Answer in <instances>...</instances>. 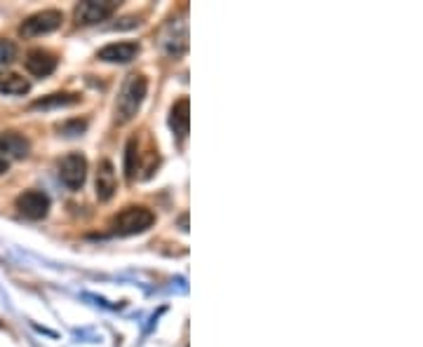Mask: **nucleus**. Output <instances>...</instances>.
I'll use <instances>...</instances> for the list:
<instances>
[{
    "instance_id": "nucleus-16",
    "label": "nucleus",
    "mask_w": 423,
    "mask_h": 347,
    "mask_svg": "<svg viewBox=\"0 0 423 347\" xmlns=\"http://www.w3.org/2000/svg\"><path fill=\"white\" fill-rule=\"evenodd\" d=\"M87 127V122L85 120H73V122H66V125H61L59 127V132L61 134H66V137H75V134H80L82 130Z\"/></svg>"
},
{
    "instance_id": "nucleus-4",
    "label": "nucleus",
    "mask_w": 423,
    "mask_h": 347,
    "mask_svg": "<svg viewBox=\"0 0 423 347\" xmlns=\"http://www.w3.org/2000/svg\"><path fill=\"white\" fill-rule=\"evenodd\" d=\"M59 178L68 190L82 188L87 178V160L80 153H70L59 162Z\"/></svg>"
},
{
    "instance_id": "nucleus-7",
    "label": "nucleus",
    "mask_w": 423,
    "mask_h": 347,
    "mask_svg": "<svg viewBox=\"0 0 423 347\" xmlns=\"http://www.w3.org/2000/svg\"><path fill=\"white\" fill-rule=\"evenodd\" d=\"M137 54H139L137 43H111L99 49L97 59L108 61V63H130Z\"/></svg>"
},
{
    "instance_id": "nucleus-13",
    "label": "nucleus",
    "mask_w": 423,
    "mask_h": 347,
    "mask_svg": "<svg viewBox=\"0 0 423 347\" xmlns=\"http://www.w3.org/2000/svg\"><path fill=\"white\" fill-rule=\"evenodd\" d=\"M0 153H8L12 157H27L29 155V141L19 137L15 132L0 134Z\"/></svg>"
},
{
    "instance_id": "nucleus-14",
    "label": "nucleus",
    "mask_w": 423,
    "mask_h": 347,
    "mask_svg": "<svg viewBox=\"0 0 423 347\" xmlns=\"http://www.w3.org/2000/svg\"><path fill=\"white\" fill-rule=\"evenodd\" d=\"M137 169H139V141H137V137H132L127 141V151H125V171H127V178H130V181H134Z\"/></svg>"
},
{
    "instance_id": "nucleus-8",
    "label": "nucleus",
    "mask_w": 423,
    "mask_h": 347,
    "mask_svg": "<svg viewBox=\"0 0 423 347\" xmlns=\"http://www.w3.org/2000/svg\"><path fill=\"white\" fill-rule=\"evenodd\" d=\"M54 68H57L54 54L45 52V49H34V52H29L27 70L31 75H36V78H47V75L54 73Z\"/></svg>"
},
{
    "instance_id": "nucleus-2",
    "label": "nucleus",
    "mask_w": 423,
    "mask_h": 347,
    "mask_svg": "<svg viewBox=\"0 0 423 347\" xmlns=\"http://www.w3.org/2000/svg\"><path fill=\"white\" fill-rule=\"evenodd\" d=\"M153 223H156V214H153L151 209H146V207H125L111 221V230H113V235L130 237V235L146 233Z\"/></svg>"
},
{
    "instance_id": "nucleus-1",
    "label": "nucleus",
    "mask_w": 423,
    "mask_h": 347,
    "mask_svg": "<svg viewBox=\"0 0 423 347\" xmlns=\"http://www.w3.org/2000/svg\"><path fill=\"white\" fill-rule=\"evenodd\" d=\"M146 92H149V80L144 75L139 73L127 75L123 89L118 94V101H115V122L125 125V122L134 120V115L139 113V108L146 99Z\"/></svg>"
},
{
    "instance_id": "nucleus-11",
    "label": "nucleus",
    "mask_w": 423,
    "mask_h": 347,
    "mask_svg": "<svg viewBox=\"0 0 423 347\" xmlns=\"http://www.w3.org/2000/svg\"><path fill=\"white\" fill-rule=\"evenodd\" d=\"M31 82L19 73H12V70H5L0 73V94H10V96H22L29 94Z\"/></svg>"
},
{
    "instance_id": "nucleus-6",
    "label": "nucleus",
    "mask_w": 423,
    "mask_h": 347,
    "mask_svg": "<svg viewBox=\"0 0 423 347\" xmlns=\"http://www.w3.org/2000/svg\"><path fill=\"white\" fill-rule=\"evenodd\" d=\"M17 209L31 221H40L50 214V197L40 190H27L17 197Z\"/></svg>"
},
{
    "instance_id": "nucleus-15",
    "label": "nucleus",
    "mask_w": 423,
    "mask_h": 347,
    "mask_svg": "<svg viewBox=\"0 0 423 347\" xmlns=\"http://www.w3.org/2000/svg\"><path fill=\"white\" fill-rule=\"evenodd\" d=\"M15 56H17L15 43L3 40V38H0V63H10L12 59H15Z\"/></svg>"
},
{
    "instance_id": "nucleus-5",
    "label": "nucleus",
    "mask_w": 423,
    "mask_h": 347,
    "mask_svg": "<svg viewBox=\"0 0 423 347\" xmlns=\"http://www.w3.org/2000/svg\"><path fill=\"white\" fill-rule=\"evenodd\" d=\"M118 10V3L115 0H85L75 8V19L78 24H99L106 22L108 17H113V12Z\"/></svg>"
},
{
    "instance_id": "nucleus-10",
    "label": "nucleus",
    "mask_w": 423,
    "mask_h": 347,
    "mask_svg": "<svg viewBox=\"0 0 423 347\" xmlns=\"http://www.w3.org/2000/svg\"><path fill=\"white\" fill-rule=\"evenodd\" d=\"M188 99H179L175 106H172V111H170V127H172V132L177 134L179 139H184L186 134H188V122H191V118H188Z\"/></svg>"
},
{
    "instance_id": "nucleus-17",
    "label": "nucleus",
    "mask_w": 423,
    "mask_h": 347,
    "mask_svg": "<svg viewBox=\"0 0 423 347\" xmlns=\"http://www.w3.org/2000/svg\"><path fill=\"white\" fill-rule=\"evenodd\" d=\"M8 169H10L8 160H5V157H0V176H3V174H5V171H8Z\"/></svg>"
},
{
    "instance_id": "nucleus-3",
    "label": "nucleus",
    "mask_w": 423,
    "mask_h": 347,
    "mask_svg": "<svg viewBox=\"0 0 423 347\" xmlns=\"http://www.w3.org/2000/svg\"><path fill=\"white\" fill-rule=\"evenodd\" d=\"M64 22V15L59 10H43V12H36L31 15L27 22L22 24L19 33L24 38H36V36H45V33H52L61 26Z\"/></svg>"
},
{
    "instance_id": "nucleus-12",
    "label": "nucleus",
    "mask_w": 423,
    "mask_h": 347,
    "mask_svg": "<svg viewBox=\"0 0 423 347\" xmlns=\"http://www.w3.org/2000/svg\"><path fill=\"white\" fill-rule=\"evenodd\" d=\"M80 104V94H68V92H57L50 96H43L31 104V108H43V111H50V108H66Z\"/></svg>"
},
{
    "instance_id": "nucleus-9",
    "label": "nucleus",
    "mask_w": 423,
    "mask_h": 347,
    "mask_svg": "<svg viewBox=\"0 0 423 347\" xmlns=\"http://www.w3.org/2000/svg\"><path fill=\"white\" fill-rule=\"evenodd\" d=\"M115 195V171L108 160H101L97 171V197L101 202H108Z\"/></svg>"
}]
</instances>
